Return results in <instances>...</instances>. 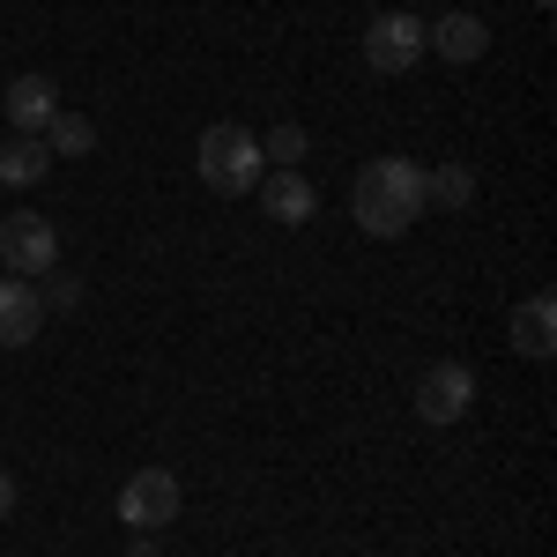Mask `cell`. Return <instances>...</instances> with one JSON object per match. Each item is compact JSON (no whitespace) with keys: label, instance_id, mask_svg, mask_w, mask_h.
Returning <instances> with one entry per match:
<instances>
[{"label":"cell","instance_id":"obj_1","mask_svg":"<svg viewBox=\"0 0 557 557\" xmlns=\"http://www.w3.org/2000/svg\"><path fill=\"white\" fill-rule=\"evenodd\" d=\"M424 164H409V157H372L357 186H349V215L372 231V238H401L417 215H424Z\"/></svg>","mask_w":557,"mask_h":557},{"label":"cell","instance_id":"obj_2","mask_svg":"<svg viewBox=\"0 0 557 557\" xmlns=\"http://www.w3.org/2000/svg\"><path fill=\"white\" fill-rule=\"evenodd\" d=\"M194 164H201V186H209V194H253L260 172H268V164H260V141L246 127H231V120L201 134Z\"/></svg>","mask_w":557,"mask_h":557},{"label":"cell","instance_id":"obj_18","mask_svg":"<svg viewBox=\"0 0 557 557\" xmlns=\"http://www.w3.org/2000/svg\"><path fill=\"white\" fill-rule=\"evenodd\" d=\"M535 8H550V0H535Z\"/></svg>","mask_w":557,"mask_h":557},{"label":"cell","instance_id":"obj_7","mask_svg":"<svg viewBox=\"0 0 557 557\" xmlns=\"http://www.w3.org/2000/svg\"><path fill=\"white\" fill-rule=\"evenodd\" d=\"M424 52H438L446 67H469L491 52V30H483V15H438V23H424Z\"/></svg>","mask_w":557,"mask_h":557},{"label":"cell","instance_id":"obj_8","mask_svg":"<svg viewBox=\"0 0 557 557\" xmlns=\"http://www.w3.org/2000/svg\"><path fill=\"white\" fill-rule=\"evenodd\" d=\"M260 209H268V223H312V209H320V194H312V178L305 172H260Z\"/></svg>","mask_w":557,"mask_h":557},{"label":"cell","instance_id":"obj_6","mask_svg":"<svg viewBox=\"0 0 557 557\" xmlns=\"http://www.w3.org/2000/svg\"><path fill=\"white\" fill-rule=\"evenodd\" d=\"M409 401H417L424 424H461L469 401H475V372L461 364V357H438V364H424V380H417Z\"/></svg>","mask_w":557,"mask_h":557},{"label":"cell","instance_id":"obj_9","mask_svg":"<svg viewBox=\"0 0 557 557\" xmlns=\"http://www.w3.org/2000/svg\"><path fill=\"white\" fill-rule=\"evenodd\" d=\"M506 335H513L520 357H535V364H543V357L557 349V298H550V290L520 298V305H513V320H506Z\"/></svg>","mask_w":557,"mask_h":557},{"label":"cell","instance_id":"obj_16","mask_svg":"<svg viewBox=\"0 0 557 557\" xmlns=\"http://www.w3.org/2000/svg\"><path fill=\"white\" fill-rule=\"evenodd\" d=\"M45 283H52V305H83V283L75 275H45Z\"/></svg>","mask_w":557,"mask_h":557},{"label":"cell","instance_id":"obj_10","mask_svg":"<svg viewBox=\"0 0 557 557\" xmlns=\"http://www.w3.org/2000/svg\"><path fill=\"white\" fill-rule=\"evenodd\" d=\"M0 112H8L15 134H45V120L60 112V89H52V75H15L8 97H0Z\"/></svg>","mask_w":557,"mask_h":557},{"label":"cell","instance_id":"obj_15","mask_svg":"<svg viewBox=\"0 0 557 557\" xmlns=\"http://www.w3.org/2000/svg\"><path fill=\"white\" fill-rule=\"evenodd\" d=\"M298 157H305V127H290V120L260 141V164H275V172H298Z\"/></svg>","mask_w":557,"mask_h":557},{"label":"cell","instance_id":"obj_17","mask_svg":"<svg viewBox=\"0 0 557 557\" xmlns=\"http://www.w3.org/2000/svg\"><path fill=\"white\" fill-rule=\"evenodd\" d=\"M8 513H15V475L0 469V520H8Z\"/></svg>","mask_w":557,"mask_h":557},{"label":"cell","instance_id":"obj_11","mask_svg":"<svg viewBox=\"0 0 557 557\" xmlns=\"http://www.w3.org/2000/svg\"><path fill=\"white\" fill-rule=\"evenodd\" d=\"M45 327L38 283H0V349H30Z\"/></svg>","mask_w":557,"mask_h":557},{"label":"cell","instance_id":"obj_5","mask_svg":"<svg viewBox=\"0 0 557 557\" xmlns=\"http://www.w3.org/2000/svg\"><path fill=\"white\" fill-rule=\"evenodd\" d=\"M0 260H8L23 283H38V275H52V268H60V231H52L45 215L15 209L8 223H0Z\"/></svg>","mask_w":557,"mask_h":557},{"label":"cell","instance_id":"obj_12","mask_svg":"<svg viewBox=\"0 0 557 557\" xmlns=\"http://www.w3.org/2000/svg\"><path fill=\"white\" fill-rule=\"evenodd\" d=\"M45 172H52V149L38 134H8L0 141V186H38Z\"/></svg>","mask_w":557,"mask_h":557},{"label":"cell","instance_id":"obj_3","mask_svg":"<svg viewBox=\"0 0 557 557\" xmlns=\"http://www.w3.org/2000/svg\"><path fill=\"white\" fill-rule=\"evenodd\" d=\"M424 60V15H409V8H386L364 23V67L372 75H409Z\"/></svg>","mask_w":557,"mask_h":557},{"label":"cell","instance_id":"obj_13","mask_svg":"<svg viewBox=\"0 0 557 557\" xmlns=\"http://www.w3.org/2000/svg\"><path fill=\"white\" fill-rule=\"evenodd\" d=\"M38 141L52 149V157H89V149H97V127H89L83 112H52Z\"/></svg>","mask_w":557,"mask_h":557},{"label":"cell","instance_id":"obj_14","mask_svg":"<svg viewBox=\"0 0 557 557\" xmlns=\"http://www.w3.org/2000/svg\"><path fill=\"white\" fill-rule=\"evenodd\" d=\"M424 201L469 209V201H475V172H469V164H438V172H424Z\"/></svg>","mask_w":557,"mask_h":557},{"label":"cell","instance_id":"obj_4","mask_svg":"<svg viewBox=\"0 0 557 557\" xmlns=\"http://www.w3.org/2000/svg\"><path fill=\"white\" fill-rule=\"evenodd\" d=\"M120 520H127L134 535H164L178 520V475L172 469H134L127 483H120Z\"/></svg>","mask_w":557,"mask_h":557}]
</instances>
